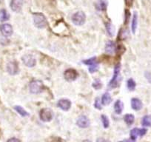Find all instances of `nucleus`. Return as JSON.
Returning a JSON list of instances; mask_svg holds the SVG:
<instances>
[{
  "label": "nucleus",
  "mask_w": 151,
  "mask_h": 142,
  "mask_svg": "<svg viewBox=\"0 0 151 142\" xmlns=\"http://www.w3.org/2000/svg\"><path fill=\"white\" fill-rule=\"evenodd\" d=\"M84 64H85L86 65H93V64H96V59L95 57L94 58H91V59H87V60L84 61L83 62Z\"/></svg>",
  "instance_id": "cd10ccee"
},
{
  "label": "nucleus",
  "mask_w": 151,
  "mask_h": 142,
  "mask_svg": "<svg viewBox=\"0 0 151 142\" xmlns=\"http://www.w3.org/2000/svg\"><path fill=\"white\" fill-rule=\"evenodd\" d=\"M14 110H16V112L20 114V115H21L22 116L24 117V116H27V115H28V113L26 112L25 110H24L22 107H20V106H15Z\"/></svg>",
  "instance_id": "5701e85b"
},
{
  "label": "nucleus",
  "mask_w": 151,
  "mask_h": 142,
  "mask_svg": "<svg viewBox=\"0 0 151 142\" xmlns=\"http://www.w3.org/2000/svg\"><path fill=\"white\" fill-rule=\"evenodd\" d=\"M29 90L31 93L38 94L44 90V85L39 80H34L30 83Z\"/></svg>",
  "instance_id": "f257e3e1"
},
{
  "label": "nucleus",
  "mask_w": 151,
  "mask_h": 142,
  "mask_svg": "<svg viewBox=\"0 0 151 142\" xmlns=\"http://www.w3.org/2000/svg\"><path fill=\"white\" fill-rule=\"evenodd\" d=\"M146 129H138V128H134L130 131V138L133 141H136L138 136H143L146 134Z\"/></svg>",
  "instance_id": "1a4fd4ad"
},
{
  "label": "nucleus",
  "mask_w": 151,
  "mask_h": 142,
  "mask_svg": "<svg viewBox=\"0 0 151 142\" xmlns=\"http://www.w3.org/2000/svg\"><path fill=\"white\" fill-rule=\"evenodd\" d=\"M137 24H138V15H137L136 12H135L134 14V17H133V21H132V31L134 34L136 33Z\"/></svg>",
  "instance_id": "6ab92c4d"
},
{
  "label": "nucleus",
  "mask_w": 151,
  "mask_h": 142,
  "mask_svg": "<svg viewBox=\"0 0 151 142\" xmlns=\"http://www.w3.org/2000/svg\"><path fill=\"white\" fill-rule=\"evenodd\" d=\"M111 101H112V98H111L110 95L108 93H105V94L102 96V98H101V103H102L103 105H108V104L111 102Z\"/></svg>",
  "instance_id": "f3484780"
},
{
  "label": "nucleus",
  "mask_w": 151,
  "mask_h": 142,
  "mask_svg": "<svg viewBox=\"0 0 151 142\" xmlns=\"http://www.w3.org/2000/svg\"><path fill=\"white\" fill-rule=\"evenodd\" d=\"M92 86H93V88H95L96 90H99V89H101V87H102V84H101V82L100 80L96 79L94 81V82L93 83Z\"/></svg>",
  "instance_id": "bb28decb"
},
{
  "label": "nucleus",
  "mask_w": 151,
  "mask_h": 142,
  "mask_svg": "<svg viewBox=\"0 0 151 142\" xmlns=\"http://www.w3.org/2000/svg\"><path fill=\"white\" fill-rule=\"evenodd\" d=\"M119 73H120V65L118 64L115 67L113 77V78L111 79L110 82L109 84V86L110 87H117L118 83L119 82Z\"/></svg>",
  "instance_id": "39448f33"
},
{
  "label": "nucleus",
  "mask_w": 151,
  "mask_h": 142,
  "mask_svg": "<svg viewBox=\"0 0 151 142\" xmlns=\"http://www.w3.org/2000/svg\"><path fill=\"white\" fill-rule=\"evenodd\" d=\"M34 23L38 28H44L48 24L46 18L42 13H35L34 15Z\"/></svg>",
  "instance_id": "f03ea898"
},
{
  "label": "nucleus",
  "mask_w": 151,
  "mask_h": 142,
  "mask_svg": "<svg viewBox=\"0 0 151 142\" xmlns=\"http://www.w3.org/2000/svg\"><path fill=\"white\" fill-rule=\"evenodd\" d=\"M90 122L89 118L85 115H81L77 120V125L81 128H87L90 126Z\"/></svg>",
  "instance_id": "f8f14e48"
},
{
  "label": "nucleus",
  "mask_w": 151,
  "mask_h": 142,
  "mask_svg": "<svg viewBox=\"0 0 151 142\" xmlns=\"http://www.w3.org/2000/svg\"><path fill=\"white\" fill-rule=\"evenodd\" d=\"M124 120L128 125H131L134 122V116L132 114H127L124 115Z\"/></svg>",
  "instance_id": "4be33fe9"
},
{
  "label": "nucleus",
  "mask_w": 151,
  "mask_h": 142,
  "mask_svg": "<svg viewBox=\"0 0 151 142\" xmlns=\"http://www.w3.org/2000/svg\"><path fill=\"white\" fill-rule=\"evenodd\" d=\"M7 71L10 75H16L19 71L18 64L16 62H10L7 64Z\"/></svg>",
  "instance_id": "9d476101"
},
{
  "label": "nucleus",
  "mask_w": 151,
  "mask_h": 142,
  "mask_svg": "<svg viewBox=\"0 0 151 142\" xmlns=\"http://www.w3.org/2000/svg\"><path fill=\"white\" fill-rule=\"evenodd\" d=\"M23 3H24L23 0H11L10 8L13 11L20 12L22 8Z\"/></svg>",
  "instance_id": "9b49d317"
},
{
  "label": "nucleus",
  "mask_w": 151,
  "mask_h": 142,
  "mask_svg": "<svg viewBox=\"0 0 151 142\" xmlns=\"http://www.w3.org/2000/svg\"><path fill=\"white\" fill-rule=\"evenodd\" d=\"M127 88H128L130 90H134L136 88V82H134V79H132V78H130V79L127 81Z\"/></svg>",
  "instance_id": "393cba45"
},
{
  "label": "nucleus",
  "mask_w": 151,
  "mask_h": 142,
  "mask_svg": "<svg viewBox=\"0 0 151 142\" xmlns=\"http://www.w3.org/2000/svg\"><path fill=\"white\" fill-rule=\"evenodd\" d=\"M8 141H20V140L17 139H10Z\"/></svg>",
  "instance_id": "2f4dec72"
},
{
  "label": "nucleus",
  "mask_w": 151,
  "mask_h": 142,
  "mask_svg": "<svg viewBox=\"0 0 151 142\" xmlns=\"http://www.w3.org/2000/svg\"><path fill=\"white\" fill-rule=\"evenodd\" d=\"M0 31L5 37H9L13 34V27L10 24H2L0 26Z\"/></svg>",
  "instance_id": "6e6552de"
},
{
  "label": "nucleus",
  "mask_w": 151,
  "mask_h": 142,
  "mask_svg": "<svg viewBox=\"0 0 151 142\" xmlns=\"http://www.w3.org/2000/svg\"><path fill=\"white\" fill-rule=\"evenodd\" d=\"M9 19V14L6 11V10L2 9L0 10V21L5 22Z\"/></svg>",
  "instance_id": "aec40b11"
},
{
  "label": "nucleus",
  "mask_w": 151,
  "mask_h": 142,
  "mask_svg": "<svg viewBox=\"0 0 151 142\" xmlns=\"http://www.w3.org/2000/svg\"><path fill=\"white\" fill-rule=\"evenodd\" d=\"M141 124L145 127H151V115H145L142 118Z\"/></svg>",
  "instance_id": "412c9836"
},
{
  "label": "nucleus",
  "mask_w": 151,
  "mask_h": 142,
  "mask_svg": "<svg viewBox=\"0 0 151 142\" xmlns=\"http://www.w3.org/2000/svg\"><path fill=\"white\" fill-rule=\"evenodd\" d=\"M39 117L41 120L44 122H49L53 119V111L49 108H44L41 110L39 113Z\"/></svg>",
  "instance_id": "20e7f679"
},
{
  "label": "nucleus",
  "mask_w": 151,
  "mask_h": 142,
  "mask_svg": "<svg viewBox=\"0 0 151 142\" xmlns=\"http://www.w3.org/2000/svg\"><path fill=\"white\" fill-rule=\"evenodd\" d=\"M23 63L26 67H33L36 65V59L32 56V55H24L22 58Z\"/></svg>",
  "instance_id": "423d86ee"
},
{
  "label": "nucleus",
  "mask_w": 151,
  "mask_h": 142,
  "mask_svg": "<svg viewBox=\"0 0 151 142\" xmlns=\"http://www.w3.org/2000/svg\"><path fill=\"white\" fill-rule=\"evenodd\" d=\"M64 78L68 82H73L74 80H76L78 77V73L76 72V70H73V69H68L65 70V72L64 73Z\"/></svg>",
  "instance_id": "0eeeda50"
},
{
  "label": "nucleus",
  "mask_w": 151,
  "mask_h": 142,
  "mask_svg": "<svg viewBox=\"0 0 151 142\" xmlns=\"http://www.w3.org/2000/svg\"><path fill=\"white\" fill-rule=\"evenodd\" d=\"M86 20L85 14L82 11H78L74 13L72 16V22L74 24L78 26L85 24Z\"/></svg>",
  "instance_id": "7ed1b4c3"
},
{
  "label": "nucleus",
  "mask_w": 151,
  "mask_h": 142,
  "mask_svg": "<svg viewBox=\"0 0 151 142\" xmlns=\"http://www.w3.org/2000/svg\"><path fill=\"white\" fill-rule=\"evenodd\" d=\"M124 109V104L120 100L116 101L114 104L115 112L117 114H121L122 113V110Z\"/></svg>",
  "instance_id": "dca6fc26"
},
{
  "label": "nucleus",
  "mask_w": 151,
  "mask_h": 142,
  "mask_svg": "<svg viewBox=\"0 0 151 142\" xmlns=\"http://www.w3.org/2000/svg\"><path fill=\"white\" fill-rule=\"evenodd\" d=\"M101 121H102V124H103V126L105 128H108L109 127L110 125V122H109V119H108V116L105 115H102L101 116Z\"/></svg>",
  "instance_id": "a878e982"
},
{
  "label": "nucleus",
  "mask_w": 151,
  "mask_h": 142,
  "mask_svg": "<svg viewBox=\"0 0 151 142\" xmlns=\"http://www.w3.org/2000/svg\"><path fill=\"white\" fill-rule=\"evenodd\" d=\"M58 107L60 109H62V110L64 111H67V110H69L71 107V101L68 100V99H60L58 101V104H57Z\"/></svg>",
  "instance_id": "ddd939ff"
},
{
  "label": "nucleus",
  "mask_w": 151,
  "mask_h": 142,
  "mask_svg": "<svg viewBox=\"0 0 151 142\" xmlns=\"http://www.w3.org/2000/svg\"><path fill=\"white\" fill-rule=\"evenodd\" d=\"M146 76H147V78H148V79L149 80V82H151V74L150 73H146Z\"/></svg>",
  "instance_id": "7c9ffc66"
},
{
  "label": "nucleus",
  "mask_w": 151,
  "mask_h": 142,
  "mask_svg": "<svg viewBox=\"0 0 151 142\" xmlns=\"http://www.w3.org/2000/svg\"><path fill=\"white\" fill-rule=\"evenodd\" d=\"M131 107L134 110H140L142 108V102L138 99L134 98L131 100Z\"/></svg>",
  "instance_id": "2eb2a0df"
},
{
  "label": "nucleus",
  "mask_w": 151,
  "mask_h": 142,
  "mask_svg": "<svg viewBox=\"0 0 151 142\" xmlns=\"http://www.w3.org/2000/svg\"><path fill=\"white\" fill-rule=\"evenodd\" d=\"M97 68H98V65H97V63H96V64L90 66L89 70H90V73H93V72H96V71Z\"/></svg>",
  "instance_id": "c756f323"
},
{
  "label": "nucleus",
  "mask_w": 151,
  "mask_h": 142,
  "mask_svg": "<svg viewBox=\"0 0 151 142\" xmlns=\"http://www.w3.org/2000/svg\"><path fill=\"white\" fill-rule=\"evenodd\" d=\"M116 50V45L112 41H108L105 46V51L108 54H113Z\"/></svg>",
  "instance_id": "4468645a"
},
{
  "label": "nucleus",
  "mask_w": 151,
  "mask_h": 142,
  "mask_svg": "<svg viewBox=\"0 0 151 142\" xmlns=\"http://www.w3.org/2000/svg\"><path fill=\"white\" fill-rule=\"evenodd\" d=\"M106 29H107V32H108V34H109L110 36H113L114 35V32H115L114 27H113V26L109 22L107 23Z\"/></svg>",
  "instance_id": "b1692460"
},
{
  "label": "nucleus",
  "mask_w": 151,
  "mask_h": 142,
  "mask_svg": "<svg viewBox=\"0 0 151 142\" xmlns=\"http://www.w3.org/2000/svg\"><path fill=\"white\" fill-rule=\"evenodd\" d=\"M97 7L98 9L101 10V11H105L106 10L107 7H108V1L107 0H99L98 3H97Z\"/></svg>",
  "instance_id": "a211bd4d"
},
{
  "label": "nucleus",
  "mask_w": 151,
  "mask_h": 142,
  "mask_svg": "<svg viewBox=\"0 0 151 142\" xmlns=\"http://www.w3.org/2000/svg\"><path fill=\"white\" fill-rule=\"evenodd\" d=\"M94 106L96 109L98 110H101V102H100V99L99 98H96L95 101V104H94Z\"/></svg>",
  "instance_id": "c85d7f7f"
}]
</instances>
